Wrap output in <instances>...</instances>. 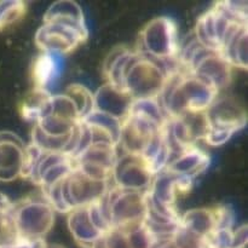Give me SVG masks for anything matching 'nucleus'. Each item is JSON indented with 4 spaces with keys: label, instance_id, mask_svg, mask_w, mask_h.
<instances>
[{
    "label": "nucleus",
    "instance_id": "obj_1",
    "mask_svg": "<svg viewBox=\"0 0 248 248\" xmlns=\"http://www.w3.org/2000/svg\"><path fill=\"white\" fill-rule=\"evenodd\" d=\"M56 61L51 53H44L34 64V79L40 87H45L52 80L56 73Z\"/></svg>",
    "mask_w": 248,
    "mask_h": 248
}]
</instances>
